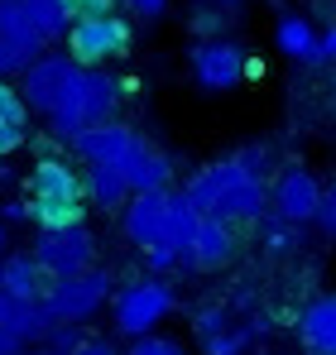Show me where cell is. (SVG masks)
I'll return each instance as SVG.
<instances>
[{
    "label": "cell",
    "mask_w": 336,
    "mask_h": 355,
    "mask_svg": "<svg viewBox=\"0 0 336 355\" xmlns=\"http://www.w3.org/2000/svg\"><path fill=\"white\" fill-rule=\"evenodd\" d=\"M183 197L202 216H217V221H230V226H255L269 211V182L245 173L235 159H217V164L197 168L187 178Z\"/></svg>",
    "instance_id": "1"
},
{
    "label": "cell",
    "mask_w": 336,
    "mask_h": 355,
    "mask_svg": "<svg viewBox=\"0 0 336 355\" xmlns=\"http://www.w3.org/2000/svg\"><path fill=\"white\" fill-rule=\"evenodd\" d=\"M135 82H120L111 67H67V77H62V87L53 92V101H49V130H53L58 139H67V135H77V130H87V125H101V120H115V111L125 106V92H130Z\"/></svg>",
    "instance_id": "2"
},
{
    "label": "cell",
    "mask_w": 336,
    "mask_h": 355,
    "mask_svg": "<svg viewBox=\"0 0 336 355\" xmlns=\"http://www.w3.org/2000/svg\"><path fill=\"white\" fill-rule=\"evenodd\" d=\"M62 39H67V58L77 62V67H106V62L130 53L135 29L115 10L111 15H72L67 29H62Z\"/></svg>",
    "instance_id": "3"
},
{
    "label": "cell",
    "mask_w": 336,
    "mask_h": 355,
    "mask_svg": "<svg viewBox=\"0 0 336 355\" xmlns=\"http://www.w3.org/2000/svg\"><path fill=\"white\" fill-rule=\"evenodd\" d=\"M111 274L106 269H82V274H67V279H49L44 293H39V307L49 322H87L92 312H101V302L111 297Z\"/></svg>",
    "instance_id": "4"
},
{
    "label": "cell",
    "mask_w": 336,
    "mask_h": 355,
    "mask_svg": "<svg viewBox=\"0 0 336 355\" xmlns=\"http://www.w3.org/2000/svg\"><path fill=\"white\" fill-rule=\"evenodd\" d=\"M173 312V288L164 279H135L120 293H111V322L120 336H149L159 322Z\"/></svg>",
    "instance_id": "5"
},
{
    "label": "cell",
    "mask_w": 336,
    "mask_h": 355,
    "mask_svg": "<svg viewBox=\"0 0 336 355\" xmlns=\"http://www.w3.org/2000/svg\"><path fill=\"white\" fill-rule=\"evenodd\" d=\"M29 259L39 264L44 279H67V274L92 269V259H96V240H92V231H87V221H82V226H62V231H39L34 250H29Z\"/></svg>",
    "instance_id": "6"
},
{
    "label": "cell",
    "mask_w": 336,
    "mask_h": 355,
    "mask_svg": "<svg viewBox=\"0 0 336 355\" xmlns=\"http://www.w3.org/2000/svg\"><path fill=\"white\" fill-rule=\"evenodd\" d=\"M187 67H192V82L202 92H235L245 82V49L235 39H197L192 53H187Z\"/></svg>",
    "instance_id": "7"
},
{
    "label": "cell",
    "mask_w": 336,
    "mask_h": 355,
    "mask_svg": "<svg viewBox=\"0 0 336 355\" xmlns=\"http://www.w3.org/2000/svg\"><path fill=\"white\" fill-rule=\"evenodd\" d=\"M230 259H235V226L217 221V216H197L192 236L183 245V269L212 274V269H226Z\"/></svg>",
    "instance_id": "8"
},
{
    "label": "cell",
    "mask_w": 336,
    "mask_h": 355,
    "mask_svg": "<svg viewBox=\"0 0 336 355\" xmlns=\"http://www.w3.org/2000/svg\"><path fill=\"white\" fill-rule=\"evenodd\" d=\"M135 139H140V130H130L120 120H101V125H87V130L67 135V144H72V154L82 164H106V168L125 164V154L135 149Z\"/></svg>",
    "instance_id": "9"
},
{
    "label": "cell",
    "mask_w": 336,
    "mask_h": 355,
    "mask_svg": "<svg viewBox=\"0 0 336 355\" xmlns=\"http://www.w3.org/2000/svg\"><path fill=\"white\" fill-rule=\"evenodd\" d=\"M317 192H322V182L308 173L303 164H288V168L269 182V202H274V211H279L283 221H293V226H303V221L312 216Z\"/></svg>",
    "instance_id": "10"
},
{
    "label": "cell",
    "mask_w": 336,
    "mask_h": 355,
    "mask_svg": "<svg viewBox=\"0 0 336 355\" xmlns=\"http://www.w3.org/2000/svg\"><path fill=\"white\" fill-rule=\"evenodd\" d=\"M125 236L135 245H159L164 240V216H168V187H154V192H130L125 197Z\"/></svg>",
    "instance_id": "11"
},
{
    "label": "cell",
    "mask_w": 336,
    "mask_h": 355,
    "mask_svg": "<svg viewBox=\"0 0 336 355\" xmlns=\"http://www.w3.org/2000/svg\"><path fill=\"white\" fill-rule=\"evenodd\" d=\"M115 173L125 178L130 192H154V187H168V182H173V159H168L159 144H149V139L140 135L135 149L125 154V164H120Z\"/></svg>",
    "instance_id": "12"
},
{
    "label": "cell",
    "mask_w": 336,
    "mask_h": 355,
    "mask_svg": "<svg viewBox=\"0 0 336 355\" xmlns=\"http://www.w3.org/2000/svg\"><path fill=\"white\" fill-rule=\"evenodd\" d=\"M298 341L308 355H336V297L317 293L303 312H298Z\"/></svg>",
    "instance_id": "13"
},
{
    "label": "cell",
    "mask_w": 336,
    "mask_h": 355,
    "mask_svg": "<svg viewBox=\"0 0 336 355\" xmlns=\"http://www.w3.org/2000/svg\"><path fill=\"white\" fill-rule=\"evenodd\" d=\"M24 187H29V197H82V173L58 154H39Z\"/></svg>",
    "instance_id": "14"
},
{
    "label": "cell",
    "mask_w": 336,
    "mask_h": 355,
    "mask_svg": "<svg viewBox=\"0 0 336 355\" xmlns=\"http://www.w3.org/2000/svg\"><path fill=\"white\" fill-rule=\"evenodd\" d=\"M44 274H39V264L29 259V250H19V254H5L0 259V293L19 297V302H39L44 293Z\"/></svg>",
    "instance_id": "15"
},
{
    "label": "cell",
    "mask_w": 336,
    "mask_h": 355,
    "mask_svg": "<svg viewBox=\"0 0 336 355\" xmlns=\"http://www.w3.org/2000/svg\"><path fill=\"white\" fill-rule=\"evenodd\" d=\"M269 331V317H260V312H250L245 322H226L217 327L212 336H202V351L207 355H245L255 346V336H264Z\"/></svg>",
    "instance_id": "16"
},
{
    "label": "cell",
    "mask_w": 336,
    "mask_h": 355,
    "mask_svg": "<svg viewBox=\"0 0 336 355\" xmlns=\"http://www.w3.org/2000/svg\"><path fill=\"white\" fill-rule=\"evenodd\" d=\"M24 211H29V226H39V231H62V226H82L87 221V202L82 197H29Z\"/></svg>",
    "instance_id": "17"
},
{
    "label": "cell",
    "mask_w": 336,
    "mask_h": 355,
    "mask_svg": "<svg viewBox=\"0 0 336 355\" xmlns=\"http://www.w3.org/2000/svg\"><path fill=\"white\" fill-rule=\"evenodd\" d=\"M0 331H10L19 346H29V341H39L49 331V317H44L39 302H19V297L0 293Z\"/></svg>",
    "instance_id": "18"
},
{
    "label": "cell",
    "mask_w": 336,
    "mask_h": 355,
    "mask_svg": "<svg viewBox=\"0 0 336 355\" xmlns=\"http://www.w3.org/2000/svg\"><path fill=\"white\" fill-rule=\"evenodd\" d=\"M0 39L19 53V58H39L49 44L34 34V24H29V15H24V5L19 0H0Z\"/></svg>",
    "instance_id": "19"
},
{
    "label": "cell",
    "mask_w": 336,
    "mask_h": 355,
    "mask_svg": "<svg viewBox=\"0 0 336 355\" xmlns=\"http://www.w3.org/2000/svg\"><path fill=\"white\" fill-rule=\"evenodd\" d=\"M125 197H130V187H125V178L115 173V168L87 164V173H82V202H92V207H101V211H120Z\"/></svg>",
    "instance_id": "20"
},
{
    "label": "cell",
    "mask_w": 336,
    "mask_h": 355,
    "mask_svg": "<svg viewBox=\"0 0 336 355\" xmlns=\"http://www.w3.org/2000/svg\"><path fill=\"white\" fill-rule=\"evenodd\" d=\"M274 44H279L283 58L293 62H308L312 58V44H317V24L308 19V15H279V29H274Z\"/></svg>",
    "instance_id": "21"
},
{
    "label": "cell",
    "mask_w": 336,
    "mask_h": 355,
    "mask_svg": "<svg viewBox=\"0 0 336 355\" xmlns=\"http://www.w3.org/2000/svg\"><path fill=\"white\" fill-rule=\"evenodd\" d=\"M19 5H24V15H29V24H34V34L44 44L62 39L67 19H72V0H19Z\"/></svg>",
    "instance_id": "22"
},
{
    "label": "cell",
    "mask_w": 336,
    "mask_h": 355,
    "mask_svg": "<svg viewBox=\"0 0 336 355\" xmlns=\"http://www.w3.org/2000/svg\"><path fill=\"white\" fill-rule=\"evenodd\" d=\"M197 216H202V211H197L183 192H173V187H168V216H164V240H159V245H173V250L183 254V245H187V236H192Z\"/></svg>",
    "instance_id": "23"
},
{
    "label": "cell",
    "mask_w": 336,
    "mask_h": 355,
    "mask_svg": "<svg viewBox=\"0 0 336 355\" xmlns=\"http://www.w3.org/2000/svg\"><path fill=\"white\" fill-rule=\"evenodd\" d=\"M260 240H264V250L269 254H283V250H298V240H303V226H293V221H283L279 211H264L260 221Z\"/></svg>",
    "instance_id": "24"
},
{
    "label": "cell",
    "mask_w": 336,
    "mask_h": 355,
    "mask_svg": "<svg viewBox=\"0 0 336 355\" xmlns=\"http://www.w3.org/2000/svg\"><path fill=\"white\" fill-rule=\"evenodd\" d=\"M226 15H230V10L212 5V0H202V5H192L187 24H192V34H197V39H217V34L226 29Z\"/></svg>",
    "instance_id": "25"
},
{
    "label": "cell",
    "mask_w": 336,
    "mask_h": 355,
    "mask_svg": "<svg viewBox=\"0 0 336 355\" xmlns=\"http://www.w3.org/2000/svg\"><path fill=\"white\" fill-rule=\"evenodd\" d=\"M39 341H44V355H72L87 336H82L72 322H49V331H44Z\"/></svg>",
    "instance_id": "26"
},
{
    "label": "cell",
    "mask_w": 336,
    "mask_h": 355,
    "mask_svg": "<svg viewBox=\"0 0 336 355\" xmlns=\"http://www.w3.org/2000/svg\"><path fill=\"white\" fill-rule=\"evenodd\" d=\"M144 250V269L149 274H173V269H183V254L173 250V245H140Z\"/></svg>",
    "instance_id": "27"
},
{
    "label": "cell",
    "mask_w": 336,
    "mask_h": 355,
    "mask_svg": "<svg viewBox=\"0 0 336 355\" xmlns=\"http://www.w3.org/2000/svg\"><path fill=\"white\" fill-rule=\"evenodd\" d=\"M308 221L317 226V236H336V192H332V187L317 192V207H312Z\"/></svg>",
    "instance_id": "28"
},
{
    "label": "cell",
    "mask_w": 336,
    "mask_h": 355,
    "mask_svg": "<svg viewBox=\"0 0 336 355\" xmlns=\"http://www.w3.org/2000/svg\"><path fill=\"white\" fill-rule=\"evenodd\" d=\"M29 144V120H15V116H0V159L24 149Z\"/></svg>",
    "instance_id": "29"
},
{
    "label": "cell",
    "mask_w": 336,
    "mask_h": 355,
    "mask_svg": "<svg viewBox=\"0 0 336 355\" xmlns=\"http://www.w3.org/2000/svg\"><path fill=\"white\" fill-rule=\"evenodd\" d=\"M125 355H187V351H183L173 336H154V331H149V336H135Z\"/></svg>",
    "instance_id": "30"
},
{
    "label": "cell",
    "mask_w": 336,
    "mask_h": 355,
    "mask_svg": "<svg viewBox=\"0 0 336 355\" xmlns=\"http://www.w3.org/2000/svg\"><path fill=\"white\" fill-rule=\"evenodd\" d=\"M235 164H240L245 173H255V178H264V182H269V149H264L260 139H250V144L235 154Z\"/></svg>",
    "instance_id": "31"
},
{
    "label": "cell",
    "mask_w": 336,
    "mask_h": 355,
    "mask_svg": "<svg viewBox=\"0 0 336 355\" xmlns=\"http://www.w3.org/2000/svg\"><path fill=\"white\" fill-rule=\"evenodd\" d=\"M332 58H336V29H317V44H312L308 67H327Z\"/></svg>",
    "instance_id": "32"
},
{
    "label": "cell",
    "mask_w": 336,
    "mask_h": 355,
    "mask_svg": "<svg viewBox=\"0 0 336 355\" xmlns=\"http://www.w3.org/2000/svg\"><path fill=\"white\" fill-rule=\"evenodd\" d=\"M0 116H15V120H29V106L19 101V92L0 77Z\"/></svg>",
    "instance_id": "33"
},
{
    "label": "cell",
    "mask_w": 336,
    "mask_h": 355,
    "mask_svg": "<svg viewBox=\"0 0 336 355\" xmlns=\"http://www.w3.org/2000/svg\"><path fill=\"white\" fill-rule=\"evenodd\" d=\"M115 5H125L130 15H140V19H159L168 10V0H115Z\"/></svg>",
    "instance_id": "34"
},
{
    "label": "cell",
    "mask_w": 336,
    "mask_h": 355,
    "mask_svg": "<svg viewBox=\"0 0 336 355\" xmlns=\"http://www.w3.org/2000/svg\"><path fill=\"white\" fill-rule=\"evenodd\" d=\"M0 226H29L24 202H5V207H0Z\"/></svg>",
    "instance_id": "35"
},
{
    "label": "cell",
    "mask_w": 336,
    "mask_h": 355,
    "mask_svg": "<svg viewBox=\"0 0 336 355\" xmlns=\"http://www.w3.org/2000/svg\"><path fill=\"white\" fill-rule=\"evenodd\" d=\"M24 62H29V58H19V53H15V49H10V44L0 39V77H10V72H19Z\"/></svg>",
    "instance_id": "36"
},
{
    "label": "cell",
    "mask_w": 336,
    "mask_h": 355,
    "mask_svg": "<svg viewBox=\"0 0 336 355\" xmlns=\"http://www.w3.org/2000/svg\"><path fill=\"white\" fill-rule=\"evenodd\" d=\"M115 0H72V15H111Z\"/></svg>",
    "instance_id": "37"
},
{
    "label": "cell",
    "mask_w": 336,
    "mask_h": 355,
    "mask_svg": "<svg viewBox=\"0 0 336 355\" xmlns=\"http://www.w3.org/2000/svg\"><path fill=\"white\" fill-rule=\"evenodd\" d=\"M72 355H115V351L106 346V341H82V346H77Z\"/></svg>",
    "instance_id": "38"
},
{
    "label": "cell",
    "mask_w": 336,
    "mask_h": 355,
    "mask_svg": "<svg viewBox=\"0 0 336 355\" xmlns=\"http://www.w3.org/2000/svg\"><path fill=\"white\" fill-rule=\"evenodd\" d=\"M10 351H19V341H15L10 331H0V355H10Z\"/></svg>",
    "instance_id": "39"
},
{
    "label": "cell",
    "mask_w": 336,
    "mask_h": 355,
    "mask_svg": "<svg viewBox=\"0 0 336 355\" xmlns=\"http://www.w3.org/2000/svg\"><path fill=\"white\" fill-rule=\"evenodd\" d=\"M212 5H221V10H240L245 0H212Z\"/></svg>",
    "instance_id": "40"
},
{
    "label": "cell",
    "mask_w": 336,
    "mask_h": 355,
    "mask_svg": "<svg viewBox=\"0 0 336 355\" xmlns=\"http://www.w3.org/2000/svg\"><path fill=\"white\" fill-rule=\"evenodd\" d=\"M10 355H44V351H24V346H19V351H10Z\"/></svg>",
    "instance_id": "41"
},
{
    "label": "cell",
    "mask_w": 336,
    "mask_h": 355,
    "mask_svg": "<svg viewBox=\"0 0 336 355\" xmlns=\"http://www.w3.org/2000/svg\"><path fill=\"white\" fill-rule=\"evenodd\" d=\"M0 250H5V226H0Z\"/></svg>",
    "instance_id": "42"
}]
</instances>
